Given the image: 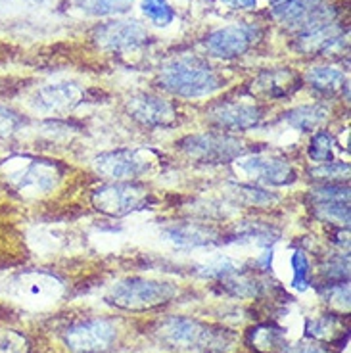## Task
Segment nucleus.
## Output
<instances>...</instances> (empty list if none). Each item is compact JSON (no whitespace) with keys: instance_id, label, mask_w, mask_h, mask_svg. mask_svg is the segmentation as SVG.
Masks as SVG:
<instances>
[{"instance_id":"obj_25","label":"nucleus","mask_w":351,"mask_h":353,"mask_svg":"<svg viewBox=\"0 0 351 353\" xmlns=\"http://www.w3.org/2000/svg\"><path fill=\"white\" fill-rule=\"evenodd\" d=\"M73 4L94 18H106V16H115V14H125L129 10L127 0H73Z\"/></svg>"},{"instance_id":"obj_6","label":"nucleus","mask_w":351,"mask_h":353,"mask_svg":"<svg viewBox=\"0 0 351 353\" xmlns=\"http://www.w3.org/2000/svg\"><path fill=\"white\" fill-rule=\"evenodd\" d=\"M90 200L100 213L110 217H123L146 208L152 200V192L134 181H114L110 185L97 188Z\"/></svg>"},{"instance_id":"obj_37","label":"nucleus","mask_w":351,"mask_h":353,"mask_svg":"<svg viewBox=\"0 0 351 353\" xmlns=\"http://www.w3.org/2000/svg\"><path fill=\"white\" fill-rule=\"evenodd\" d=\"M230 10H254L257 6V0H221Z\"/></svg>"},{"instance_id":"obj_3","label":"nucleus","mask_w":351,"mask_h":353,"mask_svg":"<svg viewBox=\"0 0 351 353\" xmlns=\"http://www.w3.org/2000/svg\"><path fill=\"white\" fill-rule=\"evenodd\" d=\"M177 296V288L173 284L161 283V281H150L142 276H131L121 283L112 286L108 292L106 301L114 307L142 313L150 309H158L166 305Z\"/></svg>"},{"instance_id":"obj_35","label":"nucleus","mask_w":351,"mask_h":353,"mask_svg":"<svg viewBox=\"0 0 351 353\" xmlns=\"http://www.w3.org/2000/svg\"><path fill=\"white\" fill-rule=\"evenodd\" d=\"M0 353H29V344L26 336L10 332L0 340Z\"/></svg>"},{"instance_id":"obj_32","label":"nucleus","mask_w":351,"mask_h":353,"mask_svg":"<svg viewBox=\"0 0 351 353\" xmlns=\"http://www.w3.org/2000/svg\"><path fill=\"white\" fill-rule=\"evenodd\" d=\"M311 203L319 202H350L348 185H319L309 192Z\"/></svg>"},{"instance_id":"obj_17","label":"nucleus","mask_w":351,"mask_h":353,"mask_svg":"<svg viewBox=\"0 0 351 353\" xmlns=\"http://www.w3.org/2000/svg\"><path fill=\"white\" fill-rule=\"evenodd\" d=\"M205 325L190 317H169L158 327V338L175 350H198Z\"/></svg>"},{"instance_id":"obj_21","label":"nucleus","mask_w":351,"mask_h":353,"mask_svg":"<svg viewBox=\"0 0 351 353\" xmlns=\"http://www.w3.org/2000/svg\"><path fill=\"white\" fill-rule=\"evenodd\" d=\"M305 81L313 90H317L321 97L338 98L348 97V77L345 73L336 68H326V65H317L305 73Z\"/></svg>"},{"instance_id":"obj_14","label":"nucleus","mask_w":351,"mask_h":353,"mask_svg":"<svg viewBox=\"0 0 351 353\" xmlns=\"http://www.w3.org/2000/svg\"><path fill=\"white\" fill-rule=\"evenodd\" d=\"M292 46L296 52L303 56H330L348 46L345 29L338 21H332L321 29L296 35Z\"/></svg>"},{"instance_id":"obj_9","label":"nucleus","mask_w":351,"mask_h":353,"mask_svg":"<svg viewBox=\"0 0 351 353\" xmlns=\"http://www.w3.org/2000/svg\"><path fill=\"white\" fill-rule=\"evenodd\" d=\"M115 338L117 328L108 319H87L63 330V344L71 353H106Z\"/></svg>"},{"instance_id":"obj_11","label":"nucleus","mask_w":351,"mask_h":353,"mask_svg":"<svg viewBox=\"0 0 351 353\" xmlns=\"http://www.w3.org/2000/svg\"><path fill=\"white\" fill-rule=\"evenodd\" d=\"M94 43L106 52H129L148 43V31L139 21L114 19L102 23L92 33Z\"/></svg>"},{"instance_id":"obj_34","label":"nucleus","mask_w":351,"mask_h":353,"mask_svg":"<svg viewBox=\"0 0 351 353\" xmlns=\"http://www.w3.org/2000/svg\"><path fill=\"white\" fill-rule=\"evenodd\" d=\"M21 123H23V119L16 112L0 106V141L14 134L21 127Z\"/></svg>"},{"instance_id":"obj_29","label":"nucleus","mask_w":351,"mask_h":353,"mask_svg":"<svg viewBox=\"0 0 351 353\" xmlns=\"http://www.w3.org/2000/svg\"><path fill=\"white\" fill-rule=\"evenodd\" d=\"M321 274L325 279V284L350 283V256L340 254L326 259V263L321 267Z\"/></svg>"},{"instance_id":"obj_7","label":"nucleus","mask_w":351,"mask_h":353,"mask_svg":"<svg viewBox=\"0 0 351 353\" xmlns=\"http://www.w3.org/2000/svg\"><path fill=\"white\" fill-rule=\"evenodd\" d=\"M237 169L250 181L265 186H288L298 173L288 159L272 152H257L252 156H242L237 159Z\"/></svg>"},{"instance_id":"obj_5","label":"nucleus","mask_w":351,"mask_h":353,"mask_svg":"<svg viewBox=\"0 0 351 353\" xmlns=\"http://www.w3.org/2000/svg\"><path fill=\"white\" fill-rule=\"evenodd\" d=\"M158 154L150 148H117L94 158L98 175L110 181H137L158 165Z\"/></svg>"},{"instance_id":"obj_24","label":"nucleus","mask_w":351,"mask_h":353,"mask_svg":"<svg viewBox=\"0 0 351 353\" xmlns=\"http://www.w3.org/2000/svg\"><path fill=\"white\" fill-rule=\"evenodd\" d=\"M311 205L317 219L336 225L338 229L350 227V202H319Z\"/></svg>"},{"instance_id":"obj_13","label":"nucleus","mask_w":351,"mask_h":353,"mask_svg":"<svg viewBox=\"0 0 351 353\" xmlns=\"http://www.w3.org/2000/svg\"><path fill=\"white\" fill-rule=\"evenodd\" d=\"M127 114L131 115L134 121L152 129L173 127L177 121L175 106L169 100H163L156 94H148V92L132 94L127 100Z\"/></svg>"},{"instance_id":"obj_19","label":"nucleus","mask_w":351,"mask_h":353,"mask_svg":"<svg viewBox=\"0 0 351 353\" xmlns=\"http://www.w3.org/2000/svg\"><path fill=\"white\" fill-rule=\"evenodd\" d=\"M305 336L323 344H343L348 342V323L342 313H325L308 321Z\"/></svg>"},{"instance_id":"obj_8","label":"nucleus","mask_w":351,"mask_h":353,"mask_svg":"<svg viewBox=\"0 0 351 353\" xmlns=\"http://www.w3.org/2000/svg\"><path fill=\"white\" fill-rule=\"evenodd\" d=\"M263 29L254 23H232V26L221 27L205 37V50L221 58V60H234L252 50L255 44L261 41Z\"/></svg>"},{"instance_id":"obj_36","label":"nucleus","mask_w":351,"mask_h":353,"mask_svg":"<svg viewBox=\"0 0 351 353\" xmlns=\"http://www.w3.org/2000/svg\"><path fill=\"white\" fill-rule=\"evenodd\" d=\"M282 353H330L328 347L323 342H317V340H311V338H303L301 342H296V344H288L286 350Z\"/></svg>"},{"instance_id":"obj_31","label":"nucleus","mask_w":351,"mask_h":353,"mask_svg":"<svg viewBox=\"0 0 351 353\" xmlns=\"http://www.w3.org/2000/svg\"><path fill=\"white\" fill-rule=\"evenodd\" d=\"M290 263H292V273H294L292 286L299 292L308 290L309 284H311V274H313L308 256L301 250H296V252H292Z\"/></svg>"},{"instance_id":"obj_1","label":"nucleus","mask_w":351,"mask_h":353,"mask_svg":"<svg viewBox=\"0 0 351 353\" xmlns=\"http://www.w3.org/2000/svg\"><path fill=\"white\" fill-rule=\"evenodd\" d=\"M159 87L175 97L202 98L225 87V81L203 58L186 54L161 65Z\"/></svg>"},{"instance_id":"obj_18","label":"nucleus","mask_w":351,"mask_h":353,"mask_svg":"<svg viewBox=\"0 0 351 353\" xmlns=\"http://www.w3.org/2000/svg\"><path fill=\"white\" fill-rule=\"evenodd\" d=\"M163 236L175 246L202 248L217 242V230L200 223H173L163 229Z\"/></svg>"},{"instance_id":"obj_30","label":"nucleus","mask_w":351,"mask_h":353,"mask_svg":"<svg viewBox=\"0 0 351 353\" xmlns=\"http://www.w3.org/2000/svg\"><path fill=\"white\" fill-rule=\"evenodd\" d=\"M142 14L158 27H167L175 19V10L167 0H142Z\"/></svg>"},{"instance_id":"obj_33","label":"nucleus","mask_w":351,"mask_h":353,"mask_svg":"<svg viewBox=\"0 0 351 353\" xmlns=\"http://www.w3.org/2000/svg\"><path fill=\"white\" fill-rule=\"evenodd\" d=\"M321 296L326 303L338 307L340 311L350 309V283L325 284V288H321Z\"/></svg>"},{"instance_id":"obj_27","label":"nucleus","mask_w":351,"mask_h":353,"mask_svg":"<svg viewBox=\"0 0 351 353\" xmlns=\"http://www.w3.org/2000/svg\"><path fill=\"white\" fill-rule=\"evenodd\" d=\"M309 176L319 181L321 185H343L350 179V165L340 161L321 163L319 168L309 171Z\"/></svg>"},{"instance_id":"obj_23","label":"nucleus","mask_w":351,"mask_h":353,"mask_svg":"<svg viewBox=\"0 0 351 353\" xmlns=\"http://www.w3.org/2000/svg\"><path fill=\"white\" fill-rule=\"evenodd\" d=\"M238 345V336L223 327L205 325L202 342L198 345L200 353H234Z\"/></svg>"},{"instance_id":"obj_2","label":"nucleus","mask_w":351,"mask_h":353,"mask_svg":"<svg viewBox=\"0 0 351 353\" xmlns=\"http://www.w3.org/2000/svg\"><path fill=\"white\" fill-rule=\"evenodd\" d=\"M0 179L23 198L52 192L63 179V165L54 159L14 156L0 163Z\"/></svg>"},{"instance_id":"obj_22","label":"nucleus","mask_w":351,"mask_h":353,"mask_svg":"<svg viewBox=\"0 0 351 353\" xmlns=\"http://www.w3.org/2000/svg\"><path fill=\"white\" fill-rule=\"evenodd\" d=\"M284 115V121L301 132H315L319 131L328 119V108L323 104H305V106H298L288 110Z\"/></svg>"},{"instance_id":"obj_38","label":"nucleus","mask_w":351,"mask_h":353,"mask_svg":"<svg viewBox=\"0 0 351 353\" xmlns=\"http://www.w3.org/2000/svg\"><path fill=\"white\" fill-rule=\"evenodd\" d=\"M29 2H41V0H29Z\"/></svg>"},{"instance_id":"obj_20","label":"nucleus","mask_w":351,"mask_h":353,"mask_svg":"<svg viewBox=\"0 0 351 353\" xmlns=\"http://www.w3.org/2000/svg\"><path fill=\"white\" fill-rule=\"evenodd\" d=\"M246 344L255 353H282L288 345V340L284 328L272 321H265L248 330Z\"/></svg>"},{"instance_id":"obj_16","label":"nucleus","mask_w":351,"mask_h":353,"mask_svg":"<svg viewBox=\"0 0 351 353\" xmlns=\"http://www.w3.org/2000/svg\"><path fill=\"white\" fill-rule=\"evenodd\" d=\"M301 88V77L290 68L261 71L252 81V94L267 100H286Z\"/></svg>"},{"instance_id":"obj_28","label":"nucleus","mask_w":351,"mask_h":353,"mask_svg":"<svg viewBox=\"0 0 351 353\" xmlns=\"http://www.w3.org/2000/svg\"><path fill=\"white\" fill-rule=\"evenodd\" d=\"M334 148H336V141L332 134L328 131H317L309 141L308 154L317 163H330L334 161Z\"/></svg>"},{"instance_id":"obj_26","label":"nucleus","mask_w":351,"mask_h":353,"mask_svg":"<svg viewBox=\"0 0 351 353\" xmlns=\"http://www.w3.org/2000/svg\"><path fill=\"white\" fill-rule=\"evenodd\" d=\"M228 192L238 203L244 205H269L277 200V196L254 185H230Z\"/></svg>"},{"instance_id":"obj_4","label":"nucleus","mask_w":351,"mask_h":353,"mask_svg":"<svg viewBox=\"0 0 351 353\" xmlns=\"http://www.w3.org/2000/svg\"><path fill=\"white\" fill-rule=\"evenodd\" d=\"M177 146L190 159L198 163H208V165H225L230 161H237L246 154L244 142L225 132L188 134L185 139H181Z\"/></svg>"},{"instance_id":"obj_12","label":"nucleus","mask_w":351,"mask_h":353,"mask_svg":"<svg viewBox=\"0 0 351 353\" xmlns=\"http://www.w3.org/2000/svg\"><path fill=\"white\" fill-rule=\"evenodd\" d=\"M63 284L54 274L43 271L19 274L12 284V296L29 307H44L50 305L62 296Z\"/></svg>"},{"instance_id":"obj_10","label":"nucleus","mask_w":351,"mask_h":353,"mask_svg":"<svg viewBox=\"0 0 351 353\" xmlns=\"http://www.w3.org/2000/svg\"><path fill=\"white\" fill-rule=\"evenodd\" d=\"M85 100V90L77 83H48L37 88L35 94L31 97V108L44 115L52 117H63L70 115L73 110L83 104Z\"/></svg>"},{"instance_id":"obj_15","label":"nucleus","mask_w":351,"mask_h":353,"mask_svg":"<svg viewBox=\"0 0 351 353\" xmlns=\"http://www.w3.org/2000/svg\"><path fill=\"white\" fill-rule=\"evenodd\" d=\"M208 119L219 129L248 131L261 123L263 108L246 102H221L208 112Z\"/></svg>"}]
</instances>
